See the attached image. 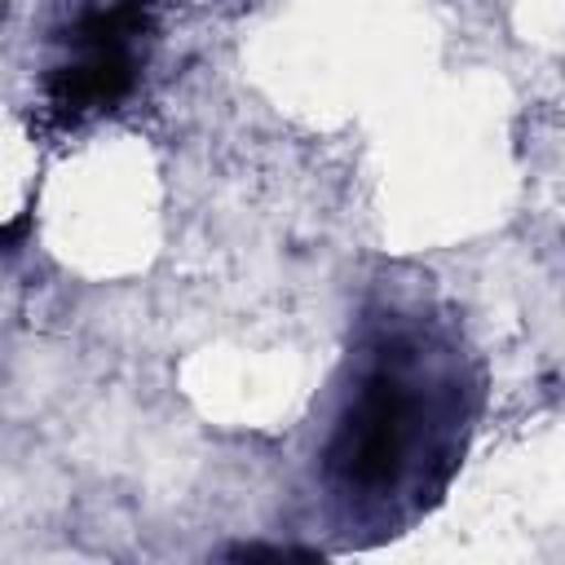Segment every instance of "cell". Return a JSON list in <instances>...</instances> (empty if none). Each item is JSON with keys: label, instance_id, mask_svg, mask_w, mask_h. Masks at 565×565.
I'll return each instance as SVG.
<instances>
[{"label": "cell", "instance_id": "obj_1", "mask_svg": "<svg viewBox=\"0 0 565 565\" xmlns=\"http://www.w3.org/2000/svg\"><path fill=\"white\" fill-rule=\"evenodd\" d=\"M415 415L419 397L415 384L406 380L402 366L380 362L358 397L349 402L335 441H331V472L353 490H384L402 468L415 446Z\"/></svg>", "mask_w": 565, "mask_h": 565}]
</instances>
